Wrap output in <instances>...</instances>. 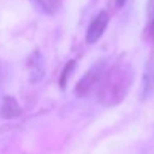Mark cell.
Masks as SVG:
<instances>
[{
	"label": "cell",
	"mask_w": 154,
	"mask_h": 154,
	"mask_svg": "<svg viewBox=\"0 0 154 154\" xmlns=\"http://www.w3.org/2000/svg\"><path fill=\"white\" fill-rule=\"evenodd\" d=\"M147 24L146 35L150 39H154V0H147Z\"/></svg>",
	"instance_id": "8992f818"
},
{
	"label": "cell",
	"mask_w": 154,
	"mask_h": 154,
	"mask_svg": "<svg viewBox=\"0 0 154 154\" xmlns=\"http://www.w3.org/2000/svg\"><path fill=\"white\" fill-rule=\"evenodd\" d=\"M109 22V15L107 11H100L97 15L93 18V20L91 22L89 27L87 30V35H85V41L87 43L92 45L96 43L99 39L101 38V35L104 34L107 26H108Z\"/></svg>",
	"instance_id": "7a4b0ae2"
},
{
	"label": "cell",
	"mask_w": 154,
	"mask_h": 154,
	"mask_svg": "<svg viewBox=\"0 0 154 154\" xmlns=\"http://www.w3.org/2000/svg\"><path fill=\"white\" fill-rule=\"evenodd\" d=\"M22 114V108L19 107L18 101L12 97V96H5L2 101V107H0V115L5 119H14L18 118Z\"/></svg>",
	"instance_id": "5b68a950"
},
{
	"label": "cell",
	"mask_w": 154,
	"mask_h": 154,
	"mask_svg": "<svg viewBox=\"0 0 154 154\" xmlns=\"http://www.w3.org/2000/svg\"><path fill=\"white\" fill-rule=\"evenodd\" d=\"M75 61H70L66 64V66L64 68V70H62V75H61V79H60V84H61V88H65V85H66V81L68 79H69L70 73H72L73 68H75Z\"/></svg>",
	"instance_id": "ba28073f"
},
{
	"label": "cell",
	"mask_w": 154,
	"mask_h": 154,
	"mask_svg": "<svg viewBox=\"0 0 154 154\" xmlns=\"http://www.w3.org/2000/svg\"><path fill=\"white\" fill-rule=\"evenodd\" d=\"M3 70H4V69H2V66H0V80H2V73H3Z\"/></svg>",
	"instance_id": "9c48e42d"
},
{
	"label": "cell",
	"mask_w": 154,
	"mask_h": 154,
	"mask_svg": "<svg viewBox=\"0 0 154 154\" xmlns=\"http://www.w3.org/2000/svg\"><path fill=\"white\" fill-rule=\"evenodd\" d=\"M31 3L43 14H53L57 8V0H31Z\"/></svg>",
	"instance_id": "52a82bcc"
},
{
	"label": "cell",
	"mask_w": 154,
	"mask_h": 154,
	"mask_svg": "<svg viewBox=\"0 0 154 154\" xmlns=\"http://www.w3.org/2000/svg\"><path fill=\"white\" fill-rule=\"evenodd\" d=\"M134 72L127 61L119 60L106 72L100 85L99 101L106 107L118 106L126 97L131 84Z\"/></svg>",
	"instance_id": "6da1fadb"
},
{
	"label": "cell",
	"mask_w": 154,
	"mask_h": 154,
	"mask_svg": "<svg viewBox=\"0 0 154 154\" xmlns=\"http://www.w3.org/2000/svg\"><path fill=\"white\" fill-rule=\"evenodd\" d=\"M100 76H101V66H99V65H96L92 69L88 70L76 85L77 96L88 95L93 89V87L97 84V81L100 80Z\"/></svg>",
	"instance_id": "3957f363"
},
{
	"label": "cell",
	"mask_w": 154,
	"mask_h": 154,
	"mask_svg": "<svg viewBox=\"0 0 154 154\" xmlns=\"http://www.w3.org/2000/svg\"><path fill=\"white\" fill-rule=\"evenodd\" d=\"M29 72H30V80L32 82H39L43 79L45 75V68H43V58L38 50L30 56L29 58Z\"/></svg>",
	"instance_id": "277c9868"
}]
</instances>
